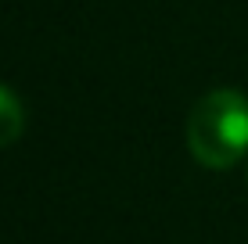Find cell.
I'll return each mask as SVG.
<instances>
[{
	"label": "cell",
	"instance_id": "obj_1",
	"mask_svg": "<svg viewBox=\"0 0 248 244\" xmlns=\"http://www.w3.org/2000/svg\"><path fill=\"white\" fill-rule=\"evenodd\" d=\"M187 147L205 169H230L248 151V97L212 90L187 115Z\"/></svg>",
	"mask_w": 248,
	"mask_h": 244
},
{
	"label": "cell",
	"instance_id": "obj_2",
	"mask_svg": "<svg viewBox=\"0 0 248 244\" xmlns=\"http://www.w3.org/2000/svg\"><path fill=\"white\" fill-rule=\"evenodd\" d=\"M22 126H25L22 100L7 86H0V147H11L15 140L22 137Z\"/></svg>",
	"mask_w": 248,
	"mask_h": 244
}]
</instances>
